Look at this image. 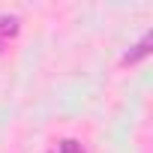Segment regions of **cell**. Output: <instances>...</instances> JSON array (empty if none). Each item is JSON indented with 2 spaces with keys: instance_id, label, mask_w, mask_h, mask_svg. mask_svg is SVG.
Listing matches in <instances>:
<instances>
[{
  "instance_id": "1",
  "label": "cell",
  "mask_w": 153,
  "mask_h": 153,
  "mask_svg": "<svg viewBox=\"0 0 153 153\" xmlns=\"http://www.w3.org/2000/svg\"><path fill=\"white\" fill-rule=\"evenodd\" d=\"M150 45H153V33H144V39H141V42L123 57V63H138L141 57H147V54H150Z\"/></svg>"
},
{
  "instance_id": "2",
  "label": "cell",
  "mask_w": 153,
  "mask_h": 153,
  "mask_svg": "<svg viewBox=\"0 0 153 153\" xmlns=\"http://www.w3.org/2000/svg\"><path fill=\"white\" fill-rule=\"evenodd\" d=\"M18 33V18L15 15H0V36H15Z\"/></svg>"
},
{
  "instance_id": "3",
  "label": "cell",
  "mask_w": 153,
  "mask_h": 153,
  "mask_svg": "<svg viewBox=\"0 0 153 153\" xmlns=\"http://www.w3.org/2000/svg\"><path fill=\"white\" fill-rule=\"evenodd\" d=\"M60 153H84V150H81V144L75 141V138H66V141L60 144Z\"/></svg>"
}]
</instances>
